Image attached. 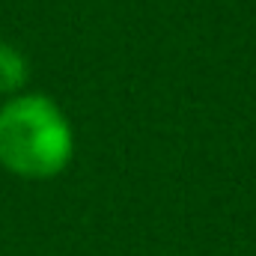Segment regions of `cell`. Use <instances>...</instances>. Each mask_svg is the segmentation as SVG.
Wrapping results in <instances>:
<instances>
[{"instance_id": "obj_2", "label": "cell", "mask_w": 256, "mask_h": 256, "mask_svg": "<svg viewBox=\"0 0 256 256\" xmlns=\"http://www.w3.org/2000/svg\"><path fill=\"white\" fill-rule=\"evenodd\" d=\"M30 78L27 60L18 48H12L9 42H0V96H12L18 92Z\"/></svg>"}, {"instance_id": "obj_1", "label": "cell", "mask_w": 256, "mask_h": 256, "mask_svg": "<svg viewBox=\"0 0 256 256\" xmlns=\"http://www.w3.org/2000/svg\"><path fill=\"white\" fill-rule=\"evenodd\" d=\"M74 152L66 114L45 96H15L0 108V164L24 179L63 173Z\"/></svg>"}]
</instances>
